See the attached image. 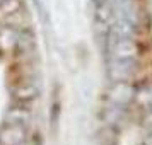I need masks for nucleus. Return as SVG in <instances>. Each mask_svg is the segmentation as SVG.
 Listing matches in <instances>:
<instances>
[{
    "label": "nucleus",
    "mask_w": 152,
    "mask_h": 145,
    "mask_svg": "<svg viewBox=\"0 0 152 145\" xmlns=\"http://www.w3.org/2000/svg\"><path fill=\"white\" fill-rule=\"evenodd\" d=\"M24 145H39V144H38L36 140H31V142H26V144H24Z\"/></svg>",
    "instance_id": "nucleus-11"
},
{
    "label": "nucleus",
    "mask_w": 152,
    "mask_h": 145,
    "mask_svg": "<svg viewBox=\"0 0 152 145\" xmlns=\"http://www.w3.org/2000/svg\"><path fill=\"white\" fill-rule=\"evenodd\" d=\"M19 38V31L14 26H4L0 28V51L2 50H15Z\"/></svg>",
    "instance_id": "nucleus-7"
},
{
    "label": "nucleus",
    "mask_w": 152,
    "mask_h": 145,
    "mask_svg": "<svg viewBox=\"0 0 152 145\" xmlns=\"http://www.w3.org/2000/svg\"><path fill=\"white\" fill-rule=\"evenodd\" d=\"M137 34V24L125 19H115L110 28L108 39H130Z\"/></svg>",
    "instance_id": "nucleus-6"
},
{
    "label": "nucleus",
    "mask_w": 152,
    "mask_h": 145,
    "mask_svg": "<svg viewBox=\"0 0 152 145\" xmlns=\"http://www.w3.org/2000/svg\"><path fill=\"white\" fill-rule=\"evenodd\" d=\"M135 96V89L126 82H115V85L108 90V99L115 106H125Z\"/></svg>",
    "instance_id": "nucleus-5"
},
{
    "label": "nucleus",
    "mask_w": 152,
    "mask_h": 145,
    "mask_svg": "<svg viewBox=\"0 0 152 145\" xmlns=\"http://www.w3.org/2000/svg\"><path fill=\"white\" fill-rule=\"evenodd\" d=\"M138 70L137 58H110L108 75L113 82H126Z\"/></svg>",
    "instance_id": "nucleus-2"
},
{
    "label": "nucleus",
    "mask_w": 152,
    "mask_h": 145,
    "mask_svg": "<svg viewBox=\"0 0 152 145\" xmlns=\"http://www.w3.org/2000/svg\"><path fill=\"white\" fill-rule=\"evenodd\" d=\"M10 92H12V99H14L15 103L29 104L39 96V87H38V84H36L34 80L26 79V80H22V82L15 84Z\"/></svg>",
    "instance_id": "nucleus-4"
},
{
    "label": "nucleus",
    "mask_w": 152,
    "mask_h": 145,
    "mask_svg": "<svg viewBox=\"0 0 152 145\" xmlns=\"http://www.w3.org/2000/svg\"><path fill=\"white\" fill-rule=\"evenodd\" d=\"M144 125L152 131V109L149 111V113H147V116H145V119H144Z\"/></svg>",
    "instance_id": "nucleus-10"
},
{
    "label": "nucleus",
    "mask_w": 152,
    "mask_h": 145,
    "mask_svg": "<svg viewBox=\"0 0 152 145\" xmlns=\"http://www.w3.org/2000/svg\"><path fill=\"white\" fill-rule=\"evenodd\" d=\"M28 142V125L5 119L0 126V145H24Z\"/></svg>",
    "instance_id": "nucleus-1"
},
{
    "label": "nucleus",
    "mask_w": 152,
    "mask_h": 145,
    "mask_svg": "<svg viewBox=\"0 0 152 145\" xmlns=\"http://www.w3.org/2000/svg\"><path fill=\"white\" fill-rule=\"evenodd\" d=\"M138 44L133 41V38L130 39H108V53L110 58H137Z\"/></svg>",
    "instance_id": "nucleus-3"
},
{
    "label": "nucleus",
    "mask_w": 152,
    "mask_h": 145,
    "mask_svg": "<svg viewBox=\"0 0 152 145\" xmlns=\"http://www.w3.org/2000/svg\"><path fill=\"white\" fill-rule=\"evenodd\" d=\"M29 118H31V109H29V104L24 103H15V106L9 108L5 119L10 121H21V123H28Z\"/></svg>",
    "instance_id": "nucleus-8"
},
{
    "label": "nucleus",
    "mask_w": 152,
    "mask_h": 145,
    "mask_svg": "<svg viewBox=\"0 0 152 145\" xmlns=\"http://www.w3.org/2000/svg\"><path fill=\"white\" fill-rule=\"evenodd\" d=\"M133 99H137V103L144 106L145 109H152V85H144L138 90H135Z\"/></svg>",
    "instance_id": "nucleus-9"
}]
</instances>
